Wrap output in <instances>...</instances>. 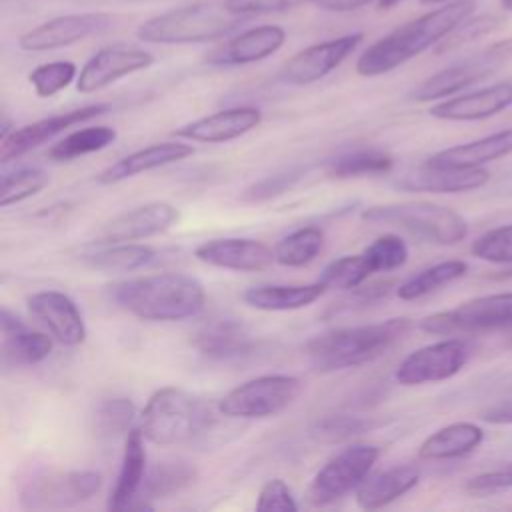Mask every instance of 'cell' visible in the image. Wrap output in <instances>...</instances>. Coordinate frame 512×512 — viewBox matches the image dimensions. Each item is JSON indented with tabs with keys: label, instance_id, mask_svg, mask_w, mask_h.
<instances>
[{
	"label": "cell",
	"instance_id": "obj_1",
	"mask_svg": "<svg viewBox=\"0 0 512 512\" xmlns=\"http://www.w3.org/2000/svg\"><path fill=\"white\" fill-rule=\"evenodd\" d=\"M474 8V0H454L394 28L358 56L356 72L366 78L392 72L424 50L438 46L460 22L472 16Z\"/></svg>",
	"mask_w": 512,
	"mask_h": 512
},
{
	"label": "cell",
	"instance_id": "obj_2",
	"mask_svg": "<svg viewBox=\"0 0 512 512\" xmlns=\"http://www.w3.org/2000/svg\"><path fill=\"white\" fill-rule=\"evenodd\" d=\"M110 300L146 322H180L194 318L206 304L200 280L182 272L144 274L108 286Z\"/></svg>",
	"mask_w": 512,
	"mask_h": 512
},
{
	"label": "cell",
	"instance_id": "obj_3",
	"mask_svg": "<svg viewBox=\"0 0 512 512\" xmlns=\"http://www.w3.org/2000/svg\"><path fill=\"white\" fill-rule=\"evenodd\" d=\"M410 318L398 316L384 322L328 330L304 344V356L316 372L356 368L388 352L410 330Z\"/></svg>",
	"mask_w": 512,
	"mask_h": 512
},
{
	"label": "cell",
	"instance_id": "obj_4",
	"mask_svg": "<svg viewBox=\"0 0 512 512\" xmlns=\"http://www.w3.org/2000/svg\"><path fill=\"white\" fill-rule=\"evenodd\" d=\"M214 426L210 408L190 392L164 386L158 388L140 412V430L152 444H190L206 436Z\"/></svg>",
	"mask_w": 512,
	"mask_h": 512
},
{
	"label": "cell",
	"instance_id": "obj_5",
	"mask_svg": "<svg viewBox=\"0 0 512 512\" xmlns=\"http://www.w3.org/2000/svg\"><path fill=\"white\" fill-rule=\"evenodd\" d=\"M246 16L218 4H190L148 18L136 38L148 44H200L230 34Z\"/></svg>",
	"mask_w": 512,
	"mask_h": 512
},
{
	"label": "cell",
	"instance_id": "obj_6",
	"mask_svg": "<svg viewBox=\"0 0 512 512\" xmlns=\"http://www.w3.org/2000/svg\"><path fill=\"white\" fill-rule=\"evenodd\" d=\"M360 218L368 224L398 226L426 242L454 246L468 236V222L456 210L434 202H392L362 210Z\"/></svg>",
	"mask_w": 512,
	"mask_h": 512
},
{
	"label": "cell",
	"instance_id": "obj_7",
	"mask_svg": "<svg viewBox=\"0 0 512 512\" xmlns=\"http://www.w3.org/2000/svg\"><path fill=\"white\" fill-rule=\"evenodd\" d=\"M302 392V382L288 374H264L246 380L226 392L218 402V412L226 418H270L286 410Z\"/></svg>",
	"mask_w": 512,
	"mask_h": 512
},
{
	"label": "cell",
	"instance_id": "obj_8",
	"mask_svg": "<svg viewBox=\"0 0 512 512\" xmlns=\"http://www.w3.org/2000/svg\"><path fill=\"white\" fill-rule=\"evenodd\" d=\"M512 328V292L478 296L444 312L420 320V330L428 334L454 336Z\"/></svg>",
	"mask_w": 512,
	"mask_h": 512
},
{
	"label": "cell",
	"instance_id": "obj_9",
	"mask_svg": "<svg viewBox=\"0 0 512 512\" xmlns=\"http://www.w3.org/2000/svg\"><path fill=\"white\" fill-rule=\"evenodd\" d=\"M380 456L374 444H352L334 454L314 474L306 498L312 506H326L356 490Z\"/></svg>",
	"mask_w": 512,
	"mask_h": 512
},
{
	"label": "cell",
	"instance_id": "obj_10",
	"mask_svg": "<svg viewBox=\"0 0 512 512\" xmlns=\"http://www.w3.org/2000/svg\"><path fill=\"white\" fill-rule=\"evenodd\" d=\"M102 488V474L96 470H48L32 476L20 492L24 508H70L90 500Z\"/></svg>",
	"mask_w": 512,
	"mask_h": 512
},
{
	"label": "cell",
	"instance_id": "obj_11",
	"mask_svg": "<svg viewBox=\"0 0 512 512\" xmlns=\"http://www.w3.org/2000/svg\"><path fill=\"white\" fill-rule=\"evenodd\" d=\"M470 348L460 338H446L410 352L396 368V382L418 386L456 376L468 362Z\"/></svg>",
	"mask_w": 512,
	"mask_h": 512
},
{
	"label": "cell",
	"instance_id": "obj_12",
	"mask_svg": "<svg viewBox=\"0 0 512 512\" xmlns=\"http://www.w3.org/2000/svg\"><path fill=\"white\" fill-rule=\"evenodd\" d=\"M180 220V210L164 200L146 202L136 208L124 210L104 222L90 246L114 244V242H136L170 230Z\"/></svg>",
	"mask_w": 512,
	"mask_h": 512
},
{
	"label": "cell",
	"instance_id": "obj_13",
	"mask_svg": "<svg viewBox=\"0 0 512 512\" xmlns=\"http://www.w3.org/2000/svg\"><path fill=\"white\" fill-rule=\"evenodd\" d=\"M364 40L362 32L330 38L292 54L280 68V78L286 84L306 86L322 80L338 68Z\"/></svg>",
	"mask_w": 512,
	"mask_h": 512
},
{
	"label": "cell",
	"instance_id": "obj_14",
	"mask_svg": "<svg viewBox=\"0 0 512 512\" xmlns=\"http://www.w3.org/2000/svg\"><path fill=\"white\" fill-rule=\"evenodd\" d=\"M112 24L108 12H76L50 18L18 38V48L24 52H48L72 46L92 34L106 30Z\"/></svg>",
	"mask_w": 512,
	"mask_h": 512
},
{
	"label": "cell",
	"instance_id": "obj_15",
	"mask_svg": "<svg viewBox=\"0 0 512 512\" xmlns=\"http://www.w3.org/2000/svg\"><path fill=\"white\" fill-rule=\"evenodd\" d=\"M154 64V54L134 46H104L96 50L80 68L76 90L82 94L98 92L124 76L146 70Z\"/></svg>",
	"mask_w": 512,
	"mask_h": 512
},
{
	"label": "cell",
	"instance_id": "obj_16",
	"mask_svg": "<svg viewBox=\"0 0 512 512\" xmlns=\"http://www.w3.org/2000/svg\"><path fill=\"white\" fill-rule=\"evenodd\" d=\"M26 308L58 344L80 346L86 340L84 318L68 294L60 290H38L26 298Z\"/></svg>",
	"mask_w": 512,
	"mask_h": 512
},
{
	"label": "cell",
	"instance_id": "obj_17",
	"mask_svg": "<svg viewBox=\"0 0 512 512\" xmlns=\"http://www.w3.org/2000/svg\"><path fill=\"white\" fill-rule=\"evenodd\" d=\"M110 106L108 104H88L76 110H68L62 114H54L42 120H36L32 124H26L22 128H14L8 136L2 138V146H0V162L8 164L20 156H24L26 152L34 150L36 146L52 140L56 134L92 120L104 112H108Z\"/></svg>",
	"mask_w": 512,
	"mask_h": 512
},
{
	"label": "cell",
	"instance_id": "obj_18",
	"mask_svg": "<svg viewBox=\"0 0 512 512\" xmlns=\"http://www.w3.org/2000/svg\"><path fill=\"white\" fill-rule=\"evenodd\" d=\"M196 260L234 272H260L270 268L274 248L254 238H212L194 248Z\"/></svg>",
	"mask_w": 512,
	"mask_h": 512
},
{
	"label": "cell",
	"instance_id": "obj_19",
	"mask_svg": "<svg viewBox=\"0 0 512 512\" xmlns=\"http://www.w3.org/2000/svg\"><path fill=\"white\" fill-rule=\"evenodd\" d=\"M262 120V112L254 106H234L196 118L174 130V136L188 142L222 144L236 140L254 130Z\"/></svg>",
	"mask_w": 512,
	"mask_h": 512
},
{
	"label": "cell",
	"instance_id": "obj_20",
	"mask_svg": "<svg viewBox=\"0 0 512 512\" xmlns=\"http://www.w3.org/2000/svg\"><path fill=\"white\" fill-rule=\"evenodd\" d=\"M286 42V30L276 24H262L248 28L234 38L226 40L222 46L214 48L206 62L212 66H244L260 62L276 54Z\"/></svg>",
	"mask_w": 512,
	"mask_h": 512
},
{
	"label": "cell",
	"instance_id": "obj_21",
	"mask_svg": "<svg viewBox=\"0 0 512 512\" xmlns=\"http://www.w3.org/2000/svg\"><path fill=\"white\" fill-rule=\"evenodd\" d=\"M512 106V80L452 96L430 108V116L448 122H474L496 116Z\"/></svg>",
	"mask_w": 512,
	"mask_h": 512
},
{
	"label": "cell",
	"instance_id": "obj_22",
	"mask_svg": "<svg viewBox=\"0 0 512 512\" xmlns=\"http://www.w3.org/2000/svg\"><path fill=\"white\" fill-rule=\"evenodd\" d=\"M490 180L484 168H454L436 166L424 162L416 170L400 176L394 186L408 192H436V194H460L482 188Z\"/></svg>",
	"mask_w": 512,
	"mask_h": 512
},
{
	"label": "cell",
	"instance_id": "obj_23",
	"mask_svg": "<svg viewBox=\"0 0 512 512\" xmlns=\"http://www.w3.org/2000/svg\"><path fill=\"white\" fill-rule=\"evenodd\" d=\"M500 64L490 58L486 52L460 60L444 70H438L436 74L428 76L424 82H420L412 90V98L416 102H430V100H440L446 96H454L460 90L488 78Z\"/></svg>",
	"mask_w": 512,
	"mask_h": 512
},
{
	"label": "cell",
	"instance_id": "obj_24",
	"mask_svg": "<svg viewBox=\"0 0 512 512\" xmlns=\"http://www.w3.org/2000/svg\"><path fill=\"white\" fill-rule=\"evenodd\" d=\"M194 154L192 144L186 142H156L150 146H144L120 160H116L114 164L106 166L102 172L96 174V182L98 184H116L128 178H134L138 174L180 162L188 156Z\"/></svg>",
	"mask_w": 512,
	"mask_h": 512
},
{
	"label": "cell",
	"instance_id": "obj_25",
	"mask_svg": "<svg viewBox=\"0 0 512 512\" xmlns=\"http://www.w3.org/2000/svg\"><path fill=\"white\" fill-rule=\"evenodd\" d=\"M192 344L212 360H232L252 352L254 336L240 320L214 318L194 332Z\"/></svg>",
	"mask_w": 512,
	"mask_h": 512
},
{
	"label": "cell",
	"instance_id": "obj_26",
	"mask_svg": "<svg viewBox=\"0 0 512 512\" xmlns=\"http://www.w3.org/2000/svg\"><path fill=\"white\" fill-rule=\"evenodd\" d=\"M144 434L140 426H134L124 436L122 464L116 476V484L108 496V510H126L132 506L134 498L140 494L146 478V450Z\"/></svg>",
	"mask_w": 512,
	"mask_h": 512
},
{
	"label": "cell",
	"instance_id": "obj_27",
	"mask_svg": "<svg viewBox=\"0 0 512 512\" xmlns=\"http://www.w3.org/2000/svg\"><path fill=\"white\" fill-rule=\"evenodd\" d=\"M420 480V470L412 464L392 466L374 474H368L356 488V504L364 510L382 508L406 492H410Z\"/></svg>",
	"mask_w": 512,
	"mask_h": 512
},
{
	"label": "cell",
	"instance_id": "obj_28",
	"mask_svg": "<svg viewBox=\"0 0 512 512\" xmlns=\"http://www.w3.org/2000/svg\"><path fill=\"white\" fill-rule=\"evenodd\" d=\"M512 154V128L494 132L490 136L456 144L432 154L426 162L436 166H454V168H482V164L504 158Z\"/></svg>",
	"mask_w": 512,
	"mask_h": 512
},
{
	"label": "cell",
	"instance_id": "obj_29",
	"mask_svg": "<svg viewBox=\"0 0 512 512\" xmlns=\"http://www.w3.org/2000/svg\"><path fill=\"white\" fill-rule=\"evenodd\" d=\"M328 288L318 280L310 284H262L242 294V300L264 312H288L314 304Z\"/></svg>",
	"mask_w": 512,
	"mask_h": 512
},
{
	"label": "cell",
	"instance_id": "obj_30",
	"mask_svg": "<svg viewBox=\"0 0 512 512\" xmlns=\"http://www.w3.org/2000/svg\"><path fill=\"white\" fill-rule=\"evenodd\" d=\"M484 440V430L472 422H452L432 432L418 448L420 460H452L474 452Z\"/></svg>",
	"mask_w": 512,
	"mask_h": 512
},
{
	"label": "cell",
	"instance_id": "obj_31",
	"mask_svg": "<svg viewBox=\"0 0 512 512\" xmlns=\"http://www.w3.org/2000/svg\"><path fill=\"white\" fill-rule=\"evenodd\" d=\"M156 250L138 242H114L90 246L88 252L80 256L82 264L98 272H132L154 262Z\"/></svg>",
	"mask_w": 512,
	"mask_h": 512
},
{
	"label": "cell",
	"instance_id": "obj_32",
	"mask_svg": "<svg viewBox=\"0 0 512 512\" xmlns=\"http://www.w3.org/2000/svg\"><path fill=\"white\" fill-rule=\"evenodd\" d=\"M196 476H198L196 468L186 460L158 462L144 478V484L140 490L142 504L146 506V500H162L182 492L184 488L194 484Z\"/></svg>",
	"mask_w": 512,
	"mask_h": 512
},
{
	"label": "cell",
	"instance_id": "obj_33",
	"mask_svg": "<svg viewBox=\"0 0 512 512\" xmlns=\"http://www.w3.org/2000/svg\"><path fill=\"white\" fill-rule=\"evenodd\" d=\"M2 360L4 366H34L46 360L54 350V338L44 332L20 326L2 334Z\"/></svg>",
	"mask_w": 512,
	"mask_h": 512
},
{
	"label": "cell",
	"instance_id": "obj_34",
	"mask_svg": "<svg viewBox=\"0 0 512 512\" xmlns=\"http://www.w3.org/2000/svg\"><path fill=\"white\" fill-rule=\"evenodd\" d=\"M394 166L392 154L380 148H362L344 152L326 164L330 178H360L374 174H388Z\"/></svg>",
	"mask_w": 512,
	"mask_h": 512
},
{
	"label": "cell",
	"instance_id": "obj_35",
	"mask_svg": "<svg viewBox=\"0 0 512 512\" xmlns=\"http://www.w3.org/2000/svg\"><path fill=\"white\" fill-rule=\"evenodd\" d=\"M118 138L116 128L112 126H88L70 132L62 140H58L50 150L48 156L54 162H70L80 156L100 152L114 144Z\"/></svg>",
	"mask_w": 512,
	"mask_h": 512
},
{
	"label": "cell",
	"instance_id": "obj_36",
	"mask_svg": "<svg viewBox=\"0 0 512 512\" xmlns=\"http://www.w3.org/2000/svg\"><path fill=\"white\" fill-rule=\"evenodd\" d=\"M466 272H468V264L464 260H444L410 276L406 282H402L396 288V294L400 300H418L446 284L456 282Z\"/></svg>",
	"mask_w": 512,
	"mask_h": 512
},
{
	"label": "cell",
	"instance_id": "obj_37",
	"mask_svg": "<svg viewBox=\"0 0 512 512\" xmlns=\"http://www.w3.org/2000/svg\"><path fill=\"white\" fill-rule=\"evenodd\" d=\"M324 248V232L316 226H304L286 234L274 246L276 264L286 268L308 266Z\"/></svg>",
	"mask_w": 512,
	"mask_h": 512
},
{
	"label": "cell",
	"instance_id": "obj_38",
	"mask_svg": "<svg viewBox=\"0 0 512 512\" xmlns=\"http://www.w3.org/2000/svg\"><path fill=\"white\" fill-rule=\"evenodd\" d=\"M374 274L366 256L360 254H348V256H340L336 260H332L330 264H326V268L320 274V282L326 288H334V290H356L360 288L368 276Z\"/></svg>",
	"mask_w": 512,
	"mask_h": 512
},
{
	"label": "cell",
	"instance_id": "obj_39",
	"mask_svg": "<svg viewBox=\"0 0 512 512\" xmlns=\"http://www.w3.org/2000/svg\"><path fill=\"white\" fill-rule=\"evenodd\" d=\"M48 186V174L40 168H18L2 176L0 206L8 208L18 204Z\"/></svg>",
	"mask_w": 512,
	"mask_h": 512
},
{
	"label": "cell",
	"instance_id": "obj_40",
	"mask_svg": "<svg viewBox=\"0 0 512 512\" xmlns=\"http://www.w3.org/2000/svg\"><path fill=\"white\" fill-rule=\"evenodd\" d=\"M76 76H78V68L74 62L54 60V62H44L32 68L28 74V82L34 88L36 96L50 98L60 90L68 88Z\"/></svg>",
	"mask_w": 512,
	"mask_h": 512
},
{
	"label": "cell",
	"instance_id": "obj_41",
	"mask_svg": "<svg viewBox=\"0 0 512 512\" xmlns=\"http://www.w3.org/2000/svg\"><path fill=\"white\" fill-rule=\"evenodd\" d=\"M96 428L102 436H126L134 426L136 418V406L130 398L116 396V398H106L100 402L96 408Z\"/></svg>",
	"mask_w": 512,
	"mask_h": 512
},
{
	"label": "cell",
	"instance_id": "obj_42",
	"mask_svg": "<svg viewBox=\"0 0 512 512\" xmlns=\"http://www.w3.org/2000/svg\"><path fill=\"white\" fill-rule=\"evenodd\" d=\"M504 18L498 14H480V16H468L464 22H460L438 46L436 52L444 54V52H452L456 48H462L470 42H476L482 36H488L492 32H496L498 28H502Z\"/></svg>",
	"mask_w": 512,
	"mask_h": 512
},
{
	"label": "cell",
	"instance_id": "obj_43",
	"mask_svg": "<svg viewBox=\"0 0 512 512\" xmlns=\"http://www.w3.org/2000/svg\"><path fill=\"white\" fill-rule=\"evenodd\" d=\"M362 254L366 256L372 272H390L402 268L410 256L406 242L396 234L378 236L362 250Z\"/></svg>",
	"mask_w": 512,
	"mask_h": 512
},
{
	"label": "cell",
	"instance_id": "obj_44",
	"mask_svg": "<svg viewBox=\"0 0 512 512\" xmlns=\"http://www.w3.org/2000/svg\"><path fill=\"white\" fill-rule=\"evenodd\" d=\"M304 176V168H290V170H282L270 176H264L262 180L246 186L240 192V200L248 202V204H260V202H268L272 198L282 196L284 192H288L290 188L296 186V182Z\"/></svg>",
	"mask_w": 512,
	"mask_h": 512
},
{
	"label": "cell",
	"instance_id": "obj_45",
	"mask_svg": "<svg viewBox=\"0 0 512 512\" xmlns=\"http://www.w3.org/2000/svg\"><path fill=\"white\" fill-rule=\"evenodd\" d=\"M470 254L492 264H512V224L480 234L472 242Z\"/></svg>",
	"mask_w": 512,
	"mask_h": 512
},
{
	"label": "cell",
	"instance_id": "obj_46",
	"mask_svg": "<svg viewBox=\"0 0 512 512\" xmlns=\"http://www.w3.org/2000/svg\"><path fill=\"white\" fill-rule=\"evenodd\" d=\"M370 424L358 416H328L316 422L312 434L320 442H342L362 434Z\"/></svg>",
	"mask_w": 512,
	"mask_h": 512
},
{
	"label": "cell",
	"instance_id": "obj_47",
	"mask_svg": "<svg viewBox=\"0 0 512 512\" xmlns=\"http://www.w3.org/2000/svg\"><path fill=\"white\" fill-rule=\"evenodd\" d=\"M256 510L258 512H268V510L294 512V510H298V504H296L288 484L282 478H270L262 484V488L258 492Z\"/></svg>",
	"mask_w": 512,
	"mask_h": 512
},
{
	"label": "cell",
	"instance_id": "obj_48",
	"mask_svg": "<svg viewBox=\"0 0 512 512\" xmlns=\"http://www.w3.org/2000/svg\"><path fill=\"white\" fill-rule=\"evenodd\" d=\"M464 488L472 496H490L496 492L510 490L512 488V462L502 468L476 474L474 478H470L466 482Z\"/></svg>",
	"mask_w": 512,
	"mask_h": 512
},
{
	"label": "cell",
	"instance_id": "obj_49",
	"mask_svg": "<svg viewBox=\"0 0 512 512\" xmlns=\"http://www.w3.org/2000/svg\"><path fill=\"white\" fill-rule=\"evenodd\" d=\"M314 2L316 0H224L226 8L242 14V16H252V14H270V12H284L290 8H296L300 4Z\"/></svg>",
	"mask_w": 512,
	"mask_h": 512
},
{
	"label": "cell",
	"instance_id": "obj_50",
	"mask_svg": "<svg viewBox=\"0 0 512 512\" xmlns=\"http://www.w3.org/2000/svg\"><path fill=\"white\" fill-rule=\"evenodd\" d=\"M478 416L488 424H512V390L480 408Z\"/></svg>",
	"mask_w": 512,
	"mask_h": 512
},
{
	"label": "cell",
	"instance_id": "obj_51",
	"mask_svg": "<svg viewBox=\"0 0 512 512\" xmlns=\"http://www.w3.org/2000/svg\"><path fill=\"white\" fill-rule=\"evenodd\" d=\"M370 2H378V0H316V6H320L322 10H330V12H350V10L362 8Z\"/></svg>",
	"mask_w": 512,
	"mask_h": 512
},
{
	"label": "cell",
	"instance_id": "obj_52",
	"mask_svg": "<svg viewBox=\"0 0 512 512\" xmlns=\"http://www.w3.org/2000/svg\"><path fill=\"white\" fill-rule=\"evenodd\" d=\"M490 58H494L498 64H504V62H512V38H504V40H498L494 44H490L486 50H484Z\"/></svg>",
	"mask_w": 512,
	"mask_h": 512
},
{
	"label": "cell",
	"instance_id": "obj_53",
	"mask_svg": "<svg viewBox=\"0 0 512 512\" xmlns=\"http://www.w3.org/2000/svg\"><path fill=\"white\" fill-rule=\"evenodd\" d=\"M400 0H378L376 4H378V8L380 10H388V8H392V6H396Z\"/></svg>",
	"mask_w": 512,
	"mask_h": 512
},
{
	"label": "cell",
	"instance_id": "obj_54",
	"mask_svg": "<svg viewBox=\"0 0 512 512\" xmlns=\"http://www.w3.org/2000/svg\"><path fill=\"white\" fill-rule=\"evenodd\" d=\"M498 4L504 12H512V0H498Z\"/></svg>",
	"mask_w": 512,
	"mask_h": 512
},
{
	"label": "cell",
	"instance_id": "obj_55",
	"mask_svg": "<svg viewBox=\"0 0 512 512\" xmlns=\"http://www.w3.org/2000/svg\"><path fill=\"white\" fill-rule=\"evenodd\" d=\"M422 4H440V2H448V0H420Z\"/></svg>",
	"mask_w": 512,
	"mask_h": 512
},
{
	"label": "cell",
	"instance_id": "obj_56",
	"mask_svg": "<svg viewBox=\"0 0 512 512\" xmlns=\"http://www.w3.org/2000/svg\"><path fill=\"white\" fill-rule=\"evenodd\" d=\"M130 2H144V0H130Z\"/></svg>",
	"mask_w": 512,
	"mask_h": 512
}]
</instances>
